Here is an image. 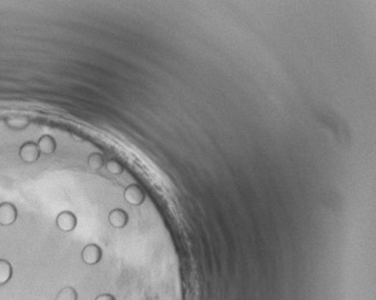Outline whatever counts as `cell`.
<instances>
[{"instance_id": "7c38bea8", "label": "cell", "mask_w": 376, "mask_h": 300, "mask_svg": "<svg viewBox=\"0 0 376 300\" xmlns=\"http://www.w3.org/2000/svg\"><path fill=\"white\" fill-rule=\"evenodd\" d=\"M106 168H107V170L112 174H119L123 170L122 166L119 165L117 161H113V160L108 161L107 165H106Z\"/></svg>"}, {"instance_id": "3957f363", "label": "cell", "mask_w": 376, "mask_h": 300, "mask_svg": "<svg viewBox=\"0 0 376 300\" xmlns=\"http://www.w3.org/2000/svg\"><path fill=\"white\" fill-rule=\"evenodd\" d=\"M18 211L16 206L11 203L0 204V225L9 226L17 221Z\"/></svg>"}, {"instance_id": "4fadbf2b", "label": "cell", "mask_w": 376, "mask_h": 300, "mask_svg": "<svg viewBox=\"0 0 376 300\" xmlns=\"http://www.w3.org/2000/svg\"><path fill=\"white\" fill-rule=\"evenodd\" d=\"M95 300H116V299H114V297L111 296V294H100V296H98L97 298H95Z\"/></svg>"}, {"instance_id": "5b68a950", "label": "cell", "mask_w": 376, "mask_h": 300, "mask_svg": "<svg viewBox=\"0 0 376 300\" xmlns=\"http://www.w3.org/2000/svg\"><path fill=\"white\" fill-rule=\"evenodd\" d=\"M37 147H38L39 152L45 155H50L56 150V141L52 136L44 135L38 139Z\"/></svg>"}, {"instance_id": "8992f818", "label": "cell", "mask_w": 376, "mask_h": 300, "mask_svg": "<svg viewBox=\"0 0 376 300\" xmlns=\"http://www.w3.org/2000/svg\"><path fill=\"white\" fill-rule=\"evenodd\" d=\"M108 222L112 226L123 227L127 223V214L123 210H113L108 216Z\"/></svg>"}, {"instance_id": "52a82bcc", "label": "cell", "mask_w": 376, "mask_h": 300, "mask_svg": "<svg viewBox=\"0 0 376 300\" xmlns=\"http://www.w3.org/2000/svg\"><path fill=\"white\" fill-rule=\"evenodd\" d=\"M13 269L7 260H0V286H4L11 280Z\"/></svg>"}, {"instance_id": "8fae6325", "label": "cell", "mask_w": 376, "mask_h": 300, "mask_svg": "<svg viewBox=\"0 0 376 300\" xmlns=\"http://www.w3.org/2000/svg\"><path fill=\"white\" fill-rule=\"evenodd\" d=\"M55 300H78V292L73 287H65L58 292Z\"/></svg>"}, {"instance_id": "9c48e42d", "label": "cell", "mask_w": 376, "mask_h": 300, "mask_svg": "<svg viewBox=\"0 0 376 300\" xmlns=\"http://www.w3.org/2000/svg\"><path fill=\"white\" fill-rule=\"evenodd\" d=\"M6 124L15 130H22L29 125V119L23 116H12L6 119Z\"/></svg>"}, {"instance_id": "7a4b0ae2", "label": "cell", "mask_w": 376, "mask_h": 300, "mask_svg": "<svg viewBox=\"0 0 376 300\" xmlns=\"http://www.w3.org/2000/svg\"><path fill=\"white\" fill-rule=\"evenodd\" d=\"M101 249L99 245L94 244V243H90V244L85 245L81 251V259L85 264L89 266H94L101 260Z\"/></svg>"}, {"instance_id": "6da1fadb", "label": "cell", "mask_w": 376, "mask_h": 300, "mask_svg": "<svg viewBox=\"0 0 376 300\" xmlns=\"http://www.w3.org/2000/svg\"><path fill=\"white\" fill-rule=\"evenodd\" d=\"M78 224L76 216L71 211H62L56 217V226L63 232L73 231Z\"/></svg>"}, {"instance_id": "30bf717a", "label": "cell", "mask_w": 376, "mask_h": 300, "mask_svg": "<svg viewBox=\"0 0 376 300\" xmlns=\"http://www.w3.org/2000/svg\"><path fill=\"white\" fill-rule=\"evenodd\" d=\"M87 165H89V168L92 170H99L101 167L104 166V159L101 156V154H98V152H92V154L89 156V160H87Z\"/></svg>"}, {"instance_id": "277c9868", "label": "cell", "mask_w": 376, "mask_h": 300, "mask_svg": "<svg viewBox=\"0 0 376 300\" xmlns=\"http://www.w3.org/2000/svg\"><path fill=\"white\" fill-rule=\"evenodd\" d=\"M39 155L41 152H39L38 147L34 142H26L19 149V157L25 163L36 162L39 159Z\"/></svg>"}, {"instance_id": "ba28073f", "label": "cell", "mask_w": 376, "mask_h": 300, "mask_svg": "<svg viewBox=\"0 0 376 300\" xmlns=\"http://www.w3.org/2000/svg\"><path fill=\"white\" fill-rule=\"evenodd\" d=\"M143 193L138 187L130 186L129 188L125 191V199L127 200L131 205H140L143 202Z\"/></svg>"}]
</instances>
